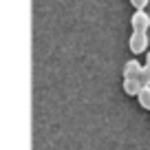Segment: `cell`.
Instances as JSON below:
<instances>
[{"mask_svg": "<svg viewBox=\"0 0 150 150\" xmlns=\"http://www.w3.org/2000/svg\"><path fill=\"white\" fill-rule=\"evenodd\" d=\"M148 2H150V0H130V5L135 7V9H146Z\"/></svg>", "mask_w": 150, "mask_h": 150, "instance_id": "52a82bcc", "label": "cell"}, {"mask_svg": "<svg viewBox=\"0 0 150 150\" xmlns=\"http://www.w3.org/2000/svg\"><path fill=\"white\" fill-rule=\"evenodd\" d=\"M148 44H150V40H148V33H146V31H132V33H130L128 47H130V51L135 53V55L148 51Z\"/></svg>", "mask_w": 150, "mask_h": 150, "instance_id": "6da1fadb", "label": "cell"}, {"mask_svg": "<svg viewBox=\"0 0 150 150\" xmlns=\"http://www.w3.org/2000/svg\"><path fill=\"white\" fill-rule=\"evenodd\" d=\"M122 86H124V93H126V95L137 97V95H139V91L144 88V82H141L139 77H124Z\"/></svg>", "mask_w": 150, "mask_h": 150, "instance_id": "3957f363", "label": "cell"}, {"mask_svg": "<svg viewBox=\"0 0 150 150\" xmlns=\"http://www.w3.org/2000/svg\"><path fill=\"white\" fill-rule=\"evenodd\" d=\"M146 64H150V51H148V55H146Z\"/></svg>", "mask_w": 150, "mask_h": 150, "instance_id": "ba28073f", "label": "cell"}, {"mask_svg": "<svg viewBox=\"0 0 150 150\" xmlns=\"http://www.w3.org/2000/svg\"><path fill=\"white\" fill-rule=\"evenodd\" d=\"M139 80L144 82V86H150V64H144V69L139 73Z\"/></svg>", "mask_w": 150, "mask_h": 150, "instance_id": "8992f818", "label": "cell"}, {"mask_svg": "<svg viewBox=\"0 0 150 150\" xmlns=\"http://www.w3.org/2000/svg\"><path fill=\"white\" fill-rule=\"evenodd\" d=\"M141 62H137V60H128L126 64H124V77H139V73H141Z\"/></svg>", "mask_w": 150, "mask_h": 150, "instance_id": "277c9868", "label": "cell"}, {"mask_svg": "<svg viewBox=\"0 0 150 150\" xmlns=\"http://www.w3.org/2000/svg\"><path fill=\"white\" fill-rule=\"evenodd\" d=\"M137 102H139L141 108L150 110V86H144V88L139 91V95H137Z\"/></svg>", "mask_w": 150, "mask_h": 150, "instance_id": "5b68a950", "label": "cell"}, {"mask_svg": "<svg viewBox=\"0 0 150 150\" xmlns=\"http://www.w3.org/2000/svg\"><path fill=\"white\" fill-rule=\"evenodd\" d=\"M130 27L135 29V31H148L150 29V16L146 13L144 9H137L135 13H132V18H130Z\"/></svg>", "mask_w": 150, "mask_h": 150, "instance_id": "7a4b0ae2", "label": "cell"}]
</instances>
